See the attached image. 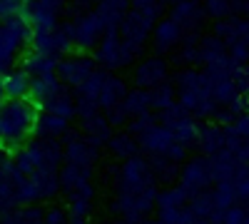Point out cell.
I'll return each instance as SVG.
<instances>
[{
  "mask_svg": "<svg viewBox=\"0 0 249 224\" xmlns=\"http://www.w3.org/2000/svg\"><path fill=\"white\" fill-rule=\"evenodd\" d=\"M40 110L30 100H13L0 107V150H15L25 145L35 132Z\"/></svg>",
  "mask_w": 249,
  "mask_h": 224,
  "instance_id": "cell-1",
  "label": "cell"
},
{
  "mask_svg": "<svg viewBox=\"0 0 249 224\" xmlns=\"http://www.w3.org/2000/svg\"><path fill=\"white\" fill-rule=\"evenodd\" d=\"M147 185H152L150 165L140 157H130L120 172V192H135V190H142Z\"/></svg>",
  "mask_w": 249,
  "mask_h": 224,
  "instance_id": "cell-2",
  "label": "cell"
},
{
  "mask_svg": "<svg viewBox=\"0 0 249 224\" xmlns=\"http://www.w3.org/2000/svg\"><path fill=\"white\" fill-rule=\"evenodd\" d=\"M92 72H95V65L88 57H65L55 68V75H60L62 83H68L72 87H82Z\"/></svg>",
  "mask_w": 249,
  "mask_h": 224,
  "instance_id": "cell-3",
  "label": "cell"
},
{
  "mask_svg": "<svg viewBox=\"0 0 249 224\" xmlns=\"http://www.w3.org/2000/svg\"><path fill=\"white\" fill-rule=\"evenodd\" d=\"M212 185V172L207 159H192L182 172V190L187 194H204V190Z\"/></svg>",
  "mask_w": 249,
  "mask_h": 224,
  "instance_id": "cell-4",
  "label": "cell"
},
{
  "mask_svg": "<svg viewBox=\"0 0 249 224\" xmlns=\"http://www.w3.org/2000/svg\"><path fill=\"white\" fill-rule=\"evenodd\" d=\"M102 30H105V23H102V17L97 13H90L85 17H80L75 25H70V35H72L75 48H90L92 43H97Z\"/></svg>",
  "mask_w": 249,
  "mask_h": 224,
  "instance_id": "cell-5",
  "label": "cell"
},
{
  "mask_svg": "<svg viewBox=\"0 0 249 224\" xmlns=\"http://www.w3.org/2000/svg\"><path fill=\"white\" fill-rule=\"evenodd\" d=\"M97 57L100 63H105L107 68H117V65H124L130 63L132 52L122 45V40L115 35V30H110V35L100 43V50H97Z\"/></svg>",
  "mask_w": 249,
  "mask_h": 224,
  "instance_id": "cell-6",
  "label": "cell"
},
{
  "mask_svg": "<svg viewBox=\"0 0 249 224\" xmlns=\"http://www.w3.org/2000/svg\"><path fill=\"white\" fill-rule=\"evenodd\" d=\"M0 90H3L8 103H13V100H25L30 95V75L25 70L5 72L0 77Z\"/></svg>",
  "mask_w": 249,
  "mask_h": 224,
  "instance_id": "cell-7",
  "label": "cell"
},
{
  "mask_svg": "<svg viewBox=\"0 0 249 224\" xmlns=\"http://www.w3.org/2000/svg\"><path fill=\"white\" fill-rule=\"evenodd\" d=\"M65 159H68V165H77V167L90 170V165L95 162V147L88 139H82L77 135H70L68 147H65Z\"/></svg>",
  "mask_w": 249,
  "mask_h": 224,
  "instance_id": "cell-8",
  "label": "cell"
},
{
  "mask_svg": "<svg viewBox=\"0 0 249 224\" xmlns=\"http://www.w3.org/2000/svg\"><path fill=\"white\" fill-rule=\"evenodd\" d=\"M164 75H167V65H164L160 57H152V60H147V63H142L137 68L135 80L142 87H157V85H162Z\"/></svg>",
  "mask_w": 249,
  "mask_h": 224,
  "instance_id": "cell-9",
  "label": "cell"
},
{
  "mask_svg": "<svg viewBox=\"0 0 249 224\" xmlns=\"http://www.w3.org/2000/svg\"><path fill=\"white\" fill-rule=\"evenodd\" d=\"M124 85H122V80L120 77H105V83H102V87H100V95H97V105L100 107H105V110H112V107H117L122 100H124Z\"/></svg>",
  "mask_w": 249,
  "mask_h": 224,
  "instance_id": "cell-10",
  "label": "cell"
},
{
  "mask_svg": "<svg viewBox=\"0 0 249 224\" xmlns=\"http://www.w3.org/2000/svg\"><path fill=\"white\" fill-rule=\"evenodd\" d=\"M172 145H175V137H172V132L167 127L155 125L147 135H142V147L147 152H152V155H164Z\"/></svg>",
  "mask_w": 249,
  "mask_h": 224,
  "instance_id": "cell-11",
  "label": "cell"
},
{
  "mask_svg": "<svg viewBox=\"0 0 249 224\" xmlns=\"http://www.w3.org/2000/svg\"><path fill=\"white\" fill-rule=\"evenodd\" d=\"M57 182L65 192H77L80 187L90 185V170L88 167H77V165H65L57 174Z\"/></svg>",
  "mask_w": 249,
  "mask_h": 224,
  "instance_id": "cell-12",
  "label": "cell"
},
{
  "mask_svg": "<svg viewBox=\"0 0 249 224\" xmlns=\"http://www.w3.org/2000/svg\"><path fill=\"white\" fill-rule=\"evenodd\" d=\"M179 37H182V25H177L175 20H164L155 30V45L157 50H170L172 45L179 43Z\"/></svg>",
  "mask_w": 249,
  "mask_h": 224,
  "instance_id": "cell-13",
  "label": "cell"
},
{
  "mask_svg": "<svg viewBox=\"0 0 249 224\" xmlns=\"http://www.w3.org/2000/svg\"><path fill=\"white\" fill-rule=\"evenodd\" d=\"M197 139H199V147L207 157H212L217 152L224 150V130L219 127H204L197 132Z\"/></svg>",
  "mask_w": 249,
  "mask_h": 224,
  "instance_id": "cell-14",
  "label": "cell"
},
{
  "mask_svg": "<svg viewBox=\"0 0 249 224\" xmlns=\"http://www.w3.org/2000/svg\"><path fill=\"white\" fill-rule=\"evenodd\" d=\"M124 8H127V3H124V0H102V3H100V10H97V15L102 17V23H105V28L115 30V28L120 25L122 15H124Z\"/></svg>",
  "mask_w": 249,
  "mask_h": 224,
  "instance_id": "cell-15",
  "label": "cell"
},
{
  "mask_svg": "<svg viewBox=\"0 0 249 224\" xmlns=\"http://www.w3.org/2000/svg\"><path fill=\"white\" fill-rule=\"evenodd\" d=\"M85 125V135H88V142L92 147L97 145H105V142L110 139V125H107V120L105 117H92V120H85L82 122Z\"/></svg>",
  "mask_w": 249,
  "mask_h": 224,
  "instance_id": "cell-16",
  "label": "cell"
},
{
  "mask_svg": "<svg viewBox=\"0 0 249 224\" xmlns=\"http://www.w3.org/2000/svg\"><path fill=\"white\" fill-rule=\"evenodd\" d=\"M35 130H40L43 135L48 137H60V135H65L68 132V120H62V117H55V115H37V125Z\"/></svg>",
  "mask_w": 249,
  "mask_h": 224,
  "instance_id": "cell-17",
  "label": "cell"
},
{
  "mask_svg": "<svg viewBox=\"0 0 249 224\" xmlns=\"http://www.w3.org/2000/svg\"><path fill=\"white\" fill-rule=\"evenodd\" d=\"M187 197L190 194H187L182 187H175V190H167V192L157 194V205H160L162 212H172V209H179V207L187 205Z\"/></svg>",
  "mask_w": 249,
  "mask_h": 224,
  "instance_id": "cell-18",
  "label": "cell"
},
{
  "mask_svg": "<svg viewBox=\"0 0 249 224\" xmlns=\"http://www.w3.org/2000/svg\"><path fill=\"white\" fill-rule=\"evenodd\" d=\"M147 97H150V107H155V110H160V112L170 110V107L175 105V92H172V87H167V85L152 87V90L147 92Z\"/></svg>",
  "mask_w": 249,
  "mask_h": 224,
  "instance_id": "cell-19",
  "label": "cell"
},
{
  "mask_svg": "<svg viewBox=\"0 0 249 224\" xmlns=\"http://www.w3.org/2000/svg\"><path fill=\"white\" fill-rule=\"evenodd\" d=\"M122 110H124V115H132V117L147 112V110H150V97H147V92H130V95H124Z\"/></svg>",
  "mask_w": 249,
  "mask_h": 224,
  "instance_id": "cell-20",
  "label": "cell"
},
{
  "mask_svg": "<svg viewBox=\"0 0 249 224\" xmlns=\"http://www.w3.org/2000/svg\"><path fill=\"white\" fill-rule=\"evenodd\" d=\"M172 20H175L177 25H192V28L202 23L197 5L190 3V0H184V3H179V5L175 8V17H172Z\"/></svg>",
  "mask_w": 249,
  "mask_h": 224,
  "instance_id": "cell-21",
  "label": "cell"
},
{
  "mask_svg": "<svg viewBox=\"0 0 249 224\" xmlns=\"http://www.w3.org/2000/svg\"><path fill=\"white\" fill-rule=\"evenodd\" d=\"M110 142V147H112V152L115 155H120V157H137V142L130 137V135H117V137H110L107 139Z\"/></svg>",
  "mask_w": 249,
  "mask_h": 224,
  "instance_id": "cell-22",
  "label": "cell"
},
{
  "mask_svg": "<svg viewBox=\"0 0 249 224\" xmlns=\"http://www.w3.org/2000/svg\"><path fill=\"white\" fill-rule=\"evenodd\" d=\"M219 224H247V209L244 207H227L222 214H219Z\"/></svg>",
  "mask_w": 249,
  "mask_h": 224,
  "instance_id": "cell-23",
  "label": "cell"
},
{
  "mask_svg": "<svg viewBox=\"0 0 249 224\" xmlns=\"http://www.w3.org/2000/svg\"><path fill=\"white\" fill-rule=\"evenodd\" d=\"M157 125V120L150 115V112H142V115H137V120H132V125H130V130L135 132V135H147L152 127Z\"/></svg>",
  "mask_w": 249,
  "mask_h": 224,
  "instance_id": "cell-24",
  "label": "cell"
},
{
  "mask_svg": "<svg viewBox=\"0 0 249 224\" xmlns=\"http://www.w3.org/2000/svg\"><path fill=\"white\" fill-rule=\"evenodd\" d=\"M207 10H210L212 15H227L232 10V0H210V3H207Z\"/></svg>",
  "mask_w": 249,
  "mask_h": 224,
  "instance_id": "cell-25",
  "label": "cell"
},
{
  "mask_svg": "<svg viewBox=\"0 0 249 224\" xmlns=\"http://www.w3.org/2000/svg\"><path fill=\"white\" fill-rule=\"evenodd\" d=\"M43 224H70L68 222V214L65 212H60V209H53L43 217Z\"/></svg>",
  "mask_w": 249,
  "mask_h": 224,
  "instance_id": "cell-26",
  "label": "cell"
},
{
  "mask_svg": "<svg viewBox=\"0 0 249 224\" xmlns=\"http://www.w3.org/2000/svg\"><path fill=\"white\" fill-rule=\"evenodd\" d=\"M5 103H8V100H5V95H3V90H0V107H3Z\"/></svg>",
  "mask_w": 249,
  "mask_h": 224,
  "instance_id": "cell-27",
  "label": "cell"
},
{
  "mask_svg": "<svg viewBox=\"0 0 249 224\" xmlns=\"http://www.w3.org/2000/svg\"><path fill=\"white\" fill-rule=\"evenodd\" d=\"M110 224H120V222H110Z\"/></svg>",
  "mask_w": 249,
  "mask_h": 224,
  "instance_id": "cell-28",
  "label": "cell"
}]
</instances>
